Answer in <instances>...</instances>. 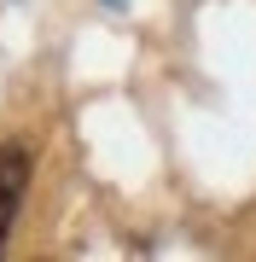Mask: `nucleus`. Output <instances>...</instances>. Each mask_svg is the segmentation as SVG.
I'll return each instance as SVG.
<instances>
[{
  "mask_svg": "<svg viewBox=\"0 0 256 262\" xmlns=\"http://www.w3.org/2000/svg\"><path fill=\"white\" fill-rule=\"evenodd\" d=\"M24 181H29V151L6 146V151H0V245H6V233H12V215H18Z\"/></svg>",
  "mask_w": 256,
  "mask_h": 262,
  "instance_id": "obj_1",
  "label": "nucleus"
}]
</instances>
